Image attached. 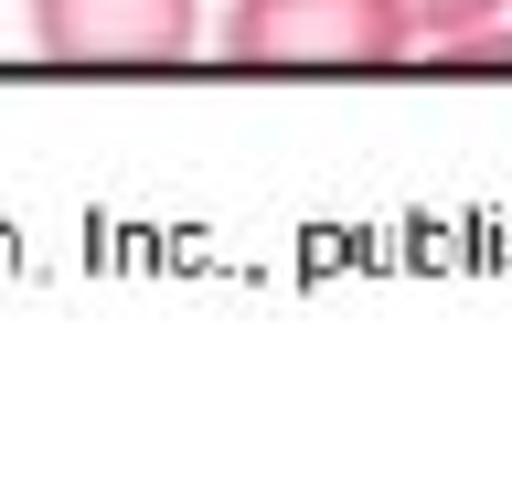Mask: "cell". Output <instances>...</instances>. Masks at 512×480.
I'll list each match as a JSON object with an SVG mask.
<instances>
[{"mask_svg": "<svg viewBox=\"0 0 512 480\" xmlns=\"http://www.w3.org/2000/svg\"><path fill=\"white\" fill-rule=\"evenodd\" d=\"M235 64H395L416 54L406 0H224Z\"/></svg>", "mask_w": 512, "mask_h": 480, "instance_id": "1", "label": "cell"}, {"mask_svg": "<svg viewBox=\"0 0 512 480\" xmlns=\"http://www.w3.org/2000/svg\"><path fill=\"white\" fill-rule=\"evenodd\" d=\"M32 43L54 64H182L203 0H32Z\"/></svg>", "mask_w": 512, "mask_h": 480, "instance_id": "2", "label": "cell"}, {"mask_svg": "<svg viewBox=\"0 0 512 480\" xmlns=\"http://www.w3.org/2000/svg\"><path fill=\"white\" fill-rule=\"evenodd\" d=\"M406 22H416V43H448V32L502 22V0H406Z\"/></svg>", "mask_w": 512, "mask_h": 480, "instance_id": "3", "label": "cell"}]
</instances>
